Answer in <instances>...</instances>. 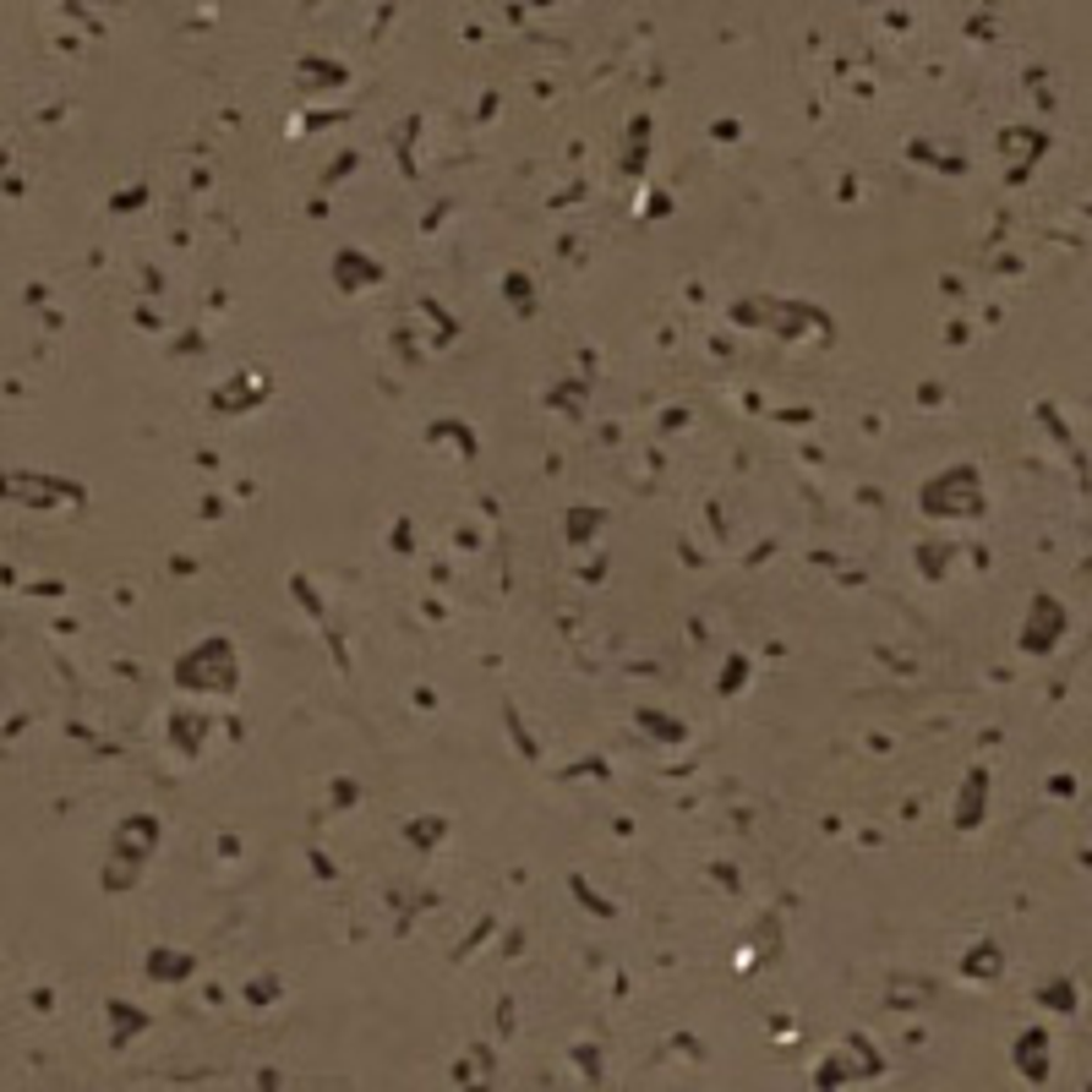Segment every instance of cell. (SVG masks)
Masks as SVG:
<instances>
[{"instance_id":"1","label":"cell","mask_w":1092,"mask_h":1092,"mask_svg":"<svg viewBox=\"0 0 1092 1092\" xmlns=\"http://www.w3.org/2000/svg\"><path fill=\"white\" fill-rule=\"evenodd\" d=\"M732 328H749V334H776L786 344L798 339H831L836 317L825 307H808V300H786V295H743L727 307Z\"/></svg>"},{"instance_id":"2","label":"cell","mask_w":1092,"mask_h":1092,"mask_svg":"<svg viewBox=\"0 0 1092 1092\" xmlns=\"http://www.w3.org/2000/svg\"><path fill=\"white\" fill-rule=\"evenodd\" d=\"M240 677H246V662H240L235 634H203L191 650H181V662L170 672L175 689L197 699H235Z\"/></svg>"},{"instance_id":"3","label":"cell","mask_w":1092,"mask_h":1092,"mask_svg":"<svg viewBox=\"0 0 1092 1092\" xmlns=\"http://www.w3.org/2000/svg\"><path fill=\"white\" fill-rule=\"evenodd\" d=\"M159 841H164V819L153 808H136V814H121L116 819V831H109V863L99 874V885L109 896H126L143 885V874L159 853Z\"/></svg>"},{"instance_id":"4","label":"cell","mask_w":1092,"mask_h":1092,"mask_svg":"<svg viewBox=\"0 0 1092 1092\" xmlns=\"http://www.w3.org/2000/svg\"><path fill=\"white\" fill-rule=\"evenodd\" d=\"M918 513L940 519V525H972V519L989 513V486H983V464L978 459H956L940 476H928L918 491Z\"/></svg>"},{"instance_id":"5","label":"cell","mask_w":1092,"mask_h":1092,"mask_svg":"<svg viewBox=\"0 0 1092 1092\" xmlns=\"http://www.w3.org/2000/svg\"><path fill=\"white\" fill-rule=\"evenodd\" d=\"M885 1076V1054L868 1044L863 1032H846L841 1049L819 1059V1071L808 1076L819 1092H836V1087H853V1082H880Z\"/></svg>"},{"instance_id":"6","label":"cell","mask_w":1092,"mask_h":1092,"mask_svg":"<svg viewBox=\"0 0 1092 1092\" xmlns=\"http://www.w3.org/2000/svg\"><path fill=\"white\" fill-rule=\"evenodd\" d=\"M1065 634H1071V607H1065L1054 590H1032L1016 645H1022L1027 655H1054V650L1065 645Z\"/></svg>"},{"instance_id":"7","label":"cell","mask_w":1092,"mask_h":1092,"mask_svg":"<svg viewBox=\"0 0 1092 1092\" xmlns=\"http://www.w3.org/2000/svg\"><path fill=\"white\" fill-rule=\"evenodd\" d=\"M6 498H17L22 508H82V503H88V486H82V481H66V476L12 470V476H6Z\"/></svg>"},{"instance_id":"8","label":"cell","mask_w":1092,"mask_h":1092,"mask_svg":"<svg viewBox=\"0 0 1092 1092\" xmlns=\"http://www.w3.org/2000/svg\"><path fill=\"white\" fill-rule=\"evenodd\" d=\"M382 279H388V268H382L372 252H361V246H334V252H328V285H334L339 295L377 290Z\"/></svg>"},{"instance_id":"9","label":"cell","mask_w":1092,"mask_h":1092,"mask_svg":"<svg viewBox=\"0 0 1092 1092\" xmlns=\"http://www.w3.org/2000/svg\"><path fill=\"white\" fill-rule=\"evenodd\" d=\"M208 737H213V716H208V710L175 705L170 716H164V743H170V754L186 759V764H197L208 754Z\"/></svg>"},{"instance_id":"10","label":"cell","mask_w":1092,"mask_h":1092,"mask_svg":"<svg viewBox=\"0 0 1092 1092\" xmlns=\"http://www.w3.org/2000/svg\"><path fill=\"white\" fill-rule=\"evenodd\" d=\"M989 798H994V771H989V764H972V771L962 776V786H956L950 825L962 831V836L983 831V819H989Z\"/></svg>"},{"instance_id":"11","label":"cell","mask_w":1092,"mask_h":1092,"mask_svg":"<svg viewBox=\"0 0 1092 1092\" xmlns=\"http://www.w3.org/2000/svg\"><path fill=\"white\" fill-rule=\"evenodd\" d=\"M268 388H273V382L262 372H235V377H225L208 394V410H213V416H246V410H257L268 399Z\"/></svg>"},{"instance_id":"12","label":"cell","mask_w":1092,"mask_h":1092,"mask_svg":"<svg viewBox=\"0 0 1092 1092\" xmlns=\"http://www.w3.org/2000/svg\"><path fill=\"white\" fill-rule=\"evenodd\" d=\"M994 148L1010 159V170H1032V164L1054 148V136H1049L1044 126H1000Z\"/></svg>"},{"instance_id":"13","label":"cell","mask_w":1092,"mask_h":1092,"mask_svg":"<svg viewBox=\"0 0 1092 1092\" xmlns=\"http://www.w3.org/2000/svg\"><path fill=\"white\" fill-rule=\"evenodd\" d=\"M1010 1065H1016V1076L1032 1082V1087H1044L1049 1071H1054V1059H1049V1027H1027L1016 1044H1010Z\"/></svg>"},{"instance_id":"14","label":"cell","mask_w":1092,"mask_h":1092,"mask_svg":"<svg viewBox=\"0 0 1092 1092\" xmlns=\"http://www.w3.org/2000/svg\"><path fill=\"white\" fill-rule=\"evenodd\" d=\"M956 972H962V983H978V989H989V983L1005 978V945L1000 940H972L962 950V962H956Z\"/></svg>"},{"instance_id":"15","label":"cell","mask_w":1092,"mask_h":1092,"mask_svg":"<svg viewBox=\"0 0 1092 1092\" xmlns=\"http://www.w3.org/2000/svg\"><path fill=\"white\" fill-rule=\"evenodd\" d=\"M197 950H175V945H153L148 956H143V972L153 978V983H191L197 978Z\"/></svg>"},{"instance_id":"16","label":"cell","mask_w":1092,"mask_h":1092,"mask_svg":"<svg viewBox=\"0 0 1092 1092\" xmlns=\"http://www.w3.org/2000/svg\"><path fill=\"white\" fill-rule=\"evenodd\" d=\"M634 732H645L650 743H662V749L689 743V721L672 716V710H655V705H634Z\"/></svg>"},{"instance_id":"17","label":"cell","mask_w":1092,"mask_h":1092,"mask_svg":"<svg viewBox=\"0 0 1092 1092\" xmlns=\"http://www.w3.org/2000/svg\"><path fill=\"white\" fill-rule=\"evenodd\" d=\"M607 530V508L601 503H568L563 508V541L568 546H595Z\"/></svg>"},{"instance_id":"18","label":"cell","mask_w":1092,"mask_h":1092,"mask_svg":"<svg viewBox=\"0 0 1092 1092\" xmlns=\"http://www.w3.org/2000/svg\"><path fill=\"white\" fill-rule=\"evenodd\" d=\"M585 399H590V372H573V377L552 382V388L541 394V404H546V410H558V416H568V421H580V416H585Z\"/></svg>"},{"instance_id":"19","label":"cell","mask_w":1092,"mask_h":1092,"mask_svg":"<svg viewBox=\"0 0 1092 1092\" xmlns=\"http://www.w3.org/2000/svg\"><path fill=\"white\" fill-rule=\"evenodd\" d=\"M295 82L307 93H317V88H339V82H350V66L344 61H328V55H300L295 61Z\"/></svg>"},{"instance_id":"20","label":"cell","mask_w":1092,"mask_h":1092,"mask_svg":"<svg viewBox=\"0 0 1092 1092\" xmlns=\"http://www.w3.org/2000/svg\"><path fill=\"white\" fill-rule=\"evenodd\" d=\"M104 1022L116 1027V1044H131L136 1032H148V1027H153L148 1010H143V1005H131V1000H121V994H109V1000H104Z\"/></svg>"},{"instance_id":"21","label":"cell","mask_w":1092,"mask_h":1092,"mask_svg":"<svg viewBox=\"0 0 1092 1092\" xmlns=\"http://www.w3.org/2000/svg\"><path fill=\"white\" fill-rule=\"evenodd\" d=\"M1032 421H1037V426H1049V432H1054V443H1059L1065 454H1071V459H1076V470H1082V481H1087V448L1076 443V432H1071V426H1065V416H1059V410H1054V399H1037V404H1032Z\"/></svg>"},{"instance_id":"22","label":"cell","mask_w":1092,"mask_h":1092,"mask_svg":"<svg viewBox=\"0 0 1092 1092\" xmlns=\"http://www.w3.org/2000/svg\"><path fill=\"white\" fill-rule=\"evenodd\" d=\"M912 563L923 573V585H945L950 580V563H956V546L950 541H918L912 546Z\"/></svg>"},{"instance_id":"23","label":"cell","mask_w":1092,"mask_h":1092,"mask_svg":"<svg viewBox=\"0 0 1092 1092\" xmlns=\"http://www.w3.org/2000/svg\"><path fill=\"white\" fill-rule=\"evenodd\" d=\"M907 159L923 164V170H940V175H967V159L945 153L934 136H907Z\"/></svg>"},{"instance_id":"24","label":"cell","mask_w":1092,"mask_h":1092,"mask_svg":"<svg viewBox=\"0 0 1092 1092\" xmlns=\"http://www.w3.org/2000/svg\"><path fill=\"white\" fill-rule=\"evenodd\" d=\"M437 443H454V448H459V459H476V454H481L476 432L464 426V421H454V416H437V421L426 426V448H437Z\"/></svg>"},{"instance_id":"25","label":"cell","mask_w":1092,"mask_h":1092,"mask_svg":"<svg viewBox=\"0 0 1092 1092\" xmlns=\"http://www.w3.org/2000/svg\"><path fill=\"white\" fill-rule=\"evenodd\" d=\"M503 300L513 307V317H519V322H530V317H536V279H530L525 268H508V273H503Z\"/></svg>"},{"instance_id":"26","label":"cell","mask_w":1092,"mask_h":1092,"mask_svg":"<svg viewBox=\"0 0 1092 1092\" xmlns=\"http://www.w3.org/2000/svg\"><path fill=\"white\" fill-rule=\"evenodd\" d=\"M650 126H655V121L645 116V109H639L634 121H628V159H623V170L634 175V181H645V164H650Z\"/></svg>"},{"instance_id":"27","label":"cell","mask_w":1092,"mask_h":1092,"mask_svg":"<svg viewBox=\"0 0 1092 1092\" xmlns=\"http://www.w3.org/2000/svg\"><path fill=\"white\" fill-rule=\"evenodd\" d=\"M448 836V814H416L404 819V841L416 846V853H437V841Z\"/></svg>"},{"instance_id":"28","label":"cell","mask_w":1092,"mask_h":1092,"mask_svg":"<svg viewBox=\"0 0 1092 1092\" xmlns=\"http://www.w3.org/2000/svg\"><path fill=\"white\" fill-rule=\"evenodd\" d=\"M749 677H754V655H749V650H732L727 662H721V672H716V694H721V699L743 694Z\"/></svg>"},{"instance_id":"29","label":"cell","mask_w":1092,"mask_h":1092,"mask_svg":"<svg viewBox=\"0 0 1092 1092\" xmlns=\"http://www.w3.org/2000/svg\"><path fill=\"white\" fill-rule=\"evenodd\" d=\"M1032 1000L1044 1005V1010H1054V1016H1071V1010L1082 1005V994H1076V983H1071V978H1049V983H1037Z\"/></svg>"},{"instance_id":"30","label":"cell","mask_w":1092,"mask_h":1092,"mask_svg":"<svg viewBox=\"0 0 1092 1092\" xmlns=\"http://www.w3.org/2000/svg\"><path fill=\"white\" fill-rule=\"evenodd\" d=\"M290 595L300 601V612H307V617H312V623L322 628V634H328V628H334V623H328V601L317 595V585H312V573H300V568H295V573H290Z\"/></svg>"},{"instance_id":"31","label":"cell","mask_w":1092,"mask_h":1092,"mask_svg":"<svg viewBox=\"0 0 1092 1092\" xmlns=\"http://www.w3.org/2000/svg\"><path fill=\"white\" fill-rule=\"evenodd\" d=\"M486 1071H491V1049L481 1044V1049H470V1054H459V1059H454L448 1082H454V1087H470V1082H486Z\"/></svg>"},{"instance_id":"32","label":"cell","mask_w":1092,"mask_h":1092,"mask_svg":"<svg viewBox=\"0 0 1092 1092\" xmlns=\"http://www.w3.org/2000/svg\"><path fill=\"white\" fill-rule=\"evenodd\" d=\"M568 890H573V901H580L585 912H595V918H617V907H612V901H607V896H601V890H595V885L585 880L580 868L568 874Z\"/></svg>"},{"instance_id":"33","label":"cell","mask_w":1092,"mask_h":1092,"mask_svg":"<svg viewBox=\"0 0 1092 1092\" xmlns=\"http://www.w3.org/2000/svg\"><path fill=\"white\" fill-rule=\"evenodd\" d=\"M240 1000H246V1005H273V1000H285V978H279V972H257L252 983H240Z\"/></svg>"},{"instance_id":"34","label":"cell","mask_w":1092,"mask_h":1092,"mask_svg":"<svg viewBox=\"0 0 1092 1092\" xmlns=\"http://www.w3.org/2000/svg\"><path fill=\"white\" fill-rule=\"evenodd\" d=\"M416 136H421V116H404V121H399V131H394V159H399V175H416V159H410Z\"/></svg>"},{"instance_id":"35","label":"cell","mask_w":1092,"mask_h":1092,"mask_svg":"<svg viewBox=\"0 0 1092 1092\" xmlns=\"http://www.w3.org/2000/svg\"><path fill=\"white\" fill-rule=\"evenodd\" d=\"M503 727H508V737H513V749L525 754V764H541L536 737H530V727H525V721H519V710H513V705H503Z\"/></svg>"},{"instance_id":"36","label":"cell","mask_w":1092,"mask_h":1092,"mask_svg":"<svg viewBox=\"0 0 1092 1092\" xmlns=\"http://www.w3.org/2000/svg\"><path fill=\"white\" fill-rule=\"evenodd\" d=\"M498 928H503V918H498V912H486V918H481V923L470 928V934L459 940V950H454V962H470V956H476V950H481V945H486L491 934H498Z\"/></svg>"},{"instance_id":"37","label":"cell","mask_w":1092,"mask_h":1092,"mask_svg":"<svg viewBox=\"0 0 1092 1092\" xmlns=\"http://www.w3.org/2000/svg\"><path fill=\"white\" fill-rule=\"evenodd\" d=\"M568 1059L580 1065V1076H585V1082H601V1076H607V1071H601V1065H607V1054H601V1044H585V1037H580V1044L568 1049Z\"/></svg>"},{"instance_id":"38","label":"cell","mask_w":1092,"mask_h":1092,"mask_svg":"<svg viewBox=\"0 0 1092 1092\" xmlns=\"http://www.w3.org/2000/svg\"><path fill=\"white\" fill-rule=\"evenodd\" d=\"M416 307H421V312L437 322V350H448V344L459 339V317H448L443 307H437V300H416Z\"/></svg>"},{"instance_id":"39","label":"cell","mask_w":1092,"mask_h":1092,"mask_svg":"<svg viewBox=\"0 0 1092 1092\" xmlns=\"http://www.w3.org/2000/svg\"><path fill=\"white\" fill-rule=\"evenodd\" d=\"M776 945H781V918L771 912V918H759V928H754V956H776ZM754 956H749V962H754Z\"/></svg>"},{"instance_id":"40","label":"cell","mask_w":1092,"mask_h":1092,"mask_svg":"<svg viewBox=\"0 0 1092 1092\" xmlns=\"http://www.w3.org/2000/svg\"><path fill=\"white\" fill-rule=\"evenodd\" d=\"M355 164H361V148H339V159H334V164H328V170H322V191H334V186H339V181L355 170Z\"/></svg>"},{"instance_id":"41","label":"cell","mask_w":1092,"mask_h":1092,"mask_svg":"<svg viewBox=\"0 0 1092 1092\" xmlns=\"http://www.w3.org/2000/svg\"><path fill=\"white\" fill-rule=\"evenodd\" d=\"M148 203V186H126V191H116V197H109V213H136Z\"/></svg>"},{"instance_id":"42","label":"cell","mask_w":1092,"mask_h":1092,"mask_svg":"<svg viewBox=\"0 0 1092 1092\" xmlns=\"http://www.w3.org/2000/svg\"><path fill=\"white\" fill-rule=\"evenodd\" d=\"M355 798H361V786H355L350 776H339L334 786H328V808H339V814H344V808H350Z\"/></svg>"},{"instance_id":"43","label":"cell","mask_w":1092,"mask_h":1092,"mask_svg":"<svg viewBox=\"0 0 1092 1092\" xmlns=\"http://www.w3.org/2000/svg\"><path fill=\"white\" fill-rule=\"evenodd\" d=\"M410 541H416V519L404 513L399 525H394V552H399V558H404V552H416V546H410Z\"/></svg>"},{"instance_id":"44","label":"cell","mask_w":1092,"mask_h":1092,"mask_svg":"<svg viewBox=\"0 0 1092 1092\" xmlns=\"http://www.w3.org/2000/svg\"><path fill=\"white\" fill-rule=\"evenodd\" d=\"M563 776H607V759L590 754V759H580V764H573V771H563Z\"/></svg>"},{"instance_id":"45","label":"cell","mask_w":1092,"mask_h":1092,"mask_svg":"<svg viewBox=\"0 0 1092 1092\" xmlns=\"http://www.w3.org/2000/svg\"><path fill=\"white\" fill-rule=\"evenodd\" d=\"M776 421H786V426H808L814 410H803V404H798V410H776Z\"/></svg>"},{"instance_id":"46","label":"cell","mask_w":1092,"mask_h":1092,"mask_svg":"<svg viewBox=\"0 0 1092 1092\" xmlns=\"http://www.w3.org/2000/svg\"><path fill=\"white\" fill-rule=\"evenodd\" d=\"M1049 792L1054 798H1076V776H1049Z\"/></svg>"},{"instance_id":"47","label":"cell","mask_w":1092,"mask_h":1092,"mask_svg":"<svg viewBox=\"0 0 1092 1092\" xmlns=\"http://www.w3.org/2000/svg\"><path fill=\"white\" fill-rule=\"evenodd\" d=\"M66 17H77L82 27H88V34H104V22H93V12H88V6H66Z\"/></svg>"},{"instance_id":"48","label":"cell","mask_w":1092,"mask_h":1092,"mask_svg":"<svg viewBox=\"0 0 1092 1092\" xmlns=\"http://www.w3.org/2000/svg\"><path fill=\"white\" fill-rule=\"evenodd\" d=\"M836 203H858V175H841V197Z\"/></svg>"},{"instance_id":"49","label":"cell","mask_w":1092,"mask_h":1092,"mask_svg":"<svg viewBox=\"0 0 1092 1092\" xmlns=\"http://www.w3.org/2000/svg\"><path fill=\"white\" fill-rule=\"evenodd\" d=\"M645 213H650V218H662V213H672V197H662V191H655V203H645Z\"/></svg>"},{"instance_id":"50","label":"cell","mask_w":1092,"mask_h":1092,"mask_svg":"<svg viewBox=\"0 0 1092 1092\" xmlns=\"http://www.w3.org/2000/svg\"><path fill=\"white\" fill-rule=\"evenodd\" d=\"M710 131H716V143H732V136H737V121H716Z\"/></svg>"},{"instance_id":"51","label":"cell","mask_w":1092,"mask_h":1092,"mask_svg":"<svg viewBox=\"0 0 1092 1092\" xmlns=\"http://www.w3.org/2000/svg\"><path fill=\"white\" fill-rule=\"evenodd\" d=\"M498 1027H503V1037H508V1032H513V1005H508V1000H503V1005H498Z\"/></svg>"},{"instance_id":"52","label":"cell","mask_w":1092,"mask_h":1092,"mask_svg":"<svg viewBox=\"0 0 1092 1092\" xmlns=\"http://www.w3.org/2000/svg\"><path fill=\"white\" fill-rule=\"evenodd\" d=\"M716 880H721L727 890H737V868H727V863H716Z\"/></svg>"}]
</instances>
